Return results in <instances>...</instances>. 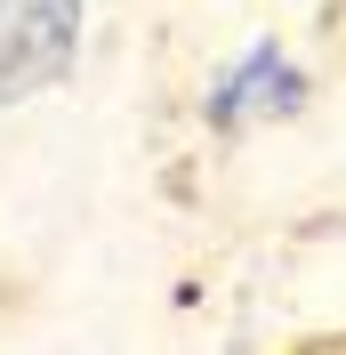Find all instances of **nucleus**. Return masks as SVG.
I'll list each match as a JSON object with an SVG mask.
<instances>
[{
	"label": "nucleus",
	"mask_w": 346,
	"mask_h": 355,
	"mask_svg": "<svg viewBox=\"0 0 346 355\" xmlns=\"http://www.w3.org/2000/svg\"><path fill=\"white\" fill-rule=\"evenodd\" d=\"M298 105H306V73L274 41H258V49H242V65L217 81L210 121L217 130H242V121H282V113H298Z\"/></svg>",
	"instance_id": "2"
},
{
	"label": "nucleus",
	"mask_w": 346,
	"mask_h": 355,
	"mask_svg": "<svg viewBox=\"0 0 346 355\" xmlns=\"http://www.w3.org/2000/svg\"><path fill=\"white\" fill-rule=\"evenodd\" d=\"M81 41V0H0V105L57 81Z\"/></svg>",
	"instance_id": "1"
}]
</instances>
